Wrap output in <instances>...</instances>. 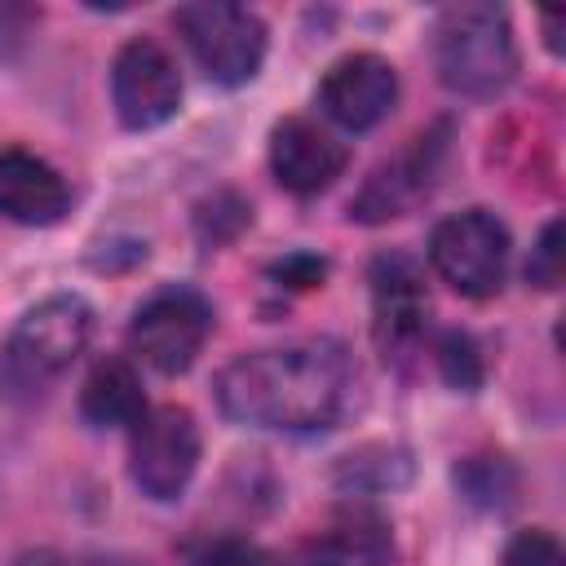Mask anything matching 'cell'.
<instances>
[{"label": "cell", "mask_w": 566, "mask_h": 566, "mask_svg": "<svg viewBox=\"0 0 566 566\" xmlns=\"http://www.w3.org/2000/svg\"><path fill=\"white\" fill-rule=\"evenodd\" d=\"M354 363L336 340H296L239 354L217 376V407L248 429H332L354 402Z\"/></svg>", "instance_id": "1"}, {"label": "cell", "mask_w": 566, "mask_h": 566, "mask_svg": "<svg viewBox=\"0 0 566 566\" xmlns=\"http://www.w3.org/2000/svg\"><path fill=\"white\" fill-rule=\"evenodd\" d=\"M93 340V305L75 292L44 296L31 305L4 340L0 389L9 398H40Z\"/></svg>", "instance_id": "2"}, {"label": "cell", "mask_w": 566, "mask_h": 566, "mask_svg": "<svg viewBox=\"0 0 566 566\" xmlns=\"http://www.w3.org/2000/svg\"><path fill=\"white\" fill-rule=\"evenodd\" d=\"M433 66L451 93L495 97L517 75V44L504 9L495 4L447 9L433 27Z\"/></svg>", "instance_id": "3"}, {"label": "cell", "mask_w": 566, "mask_h": 566, "mask_svg": "<svg viewBox=\"0 0 566 566\" xmlns=\"http://www.w3.org/2000/svg\"><path fill=\"white\" fill-rule=\"evenodd\" d=\"M172 27L190 49L195 66L221 88L248 84L265 62V22L243 4L230 0L181 4L172 13Z\"/></svg>", "instance_id": "4"}, {"label": "cell", "mask_w": 566, "mask_h": 566, "mask_svg": "<svg viewBox=\"0 0 566 566\" xmlns=\"http://www.w3.org/2000/svg\"><path fill=\"white\" fill-rule=\"evenodd\" d=\"M429 261L442 283H451L469 301H486L509 279V230L495 212L469 208L433 226Z\"/></svg>", "instance_id": "5"}, {"label": "cell", "mask_w": 566, "mask_h": 566, "mask_svg": "<svg viewBox=\"0 0 566 566\" xmlns=\"http://www.w3.org/2000/svg\"><path fill=\"white\" fill-rule=\"evenodd\" d=\"M208 336H212V305L195 287H177V283L150 292L128 323V349L159 376L190 371Z\"/></svg>", "instance_id": "6"}, {"label": "cell", "mask_w": 566, "mask_h": 566, "mask_svg": "<svg viewBox=\"0 0 566 566\" xmlns=\"http://www.w3.org/2000/svg\"><path fill=\"white\" fill-rule=\"evenodd\" d=\"M199 469V424L186 407H146L128 433V478L146 500H177Z\"/></svg>", "instance_id": "7"}, {"label": "cell", "mask_w": 566, "mask_h": 566, "mask_svg": "<svg viewBox=\"0 0 566 566\" xmlns=\"http://www.w3.org/2000/svg\"><path fill=\"white\" fill-rule=\"evenodd\" d=\"M111 102H115L119 124L133 133L168 124L181 106V75H177L172 53L146 35L119 44L111 62Z\"/></svg>", "instance_id": "8"}, {"label": "cell", "mask_w": 566, "mask_h": 566, "mask_svg": "<svg viewBox=\"0 0 566 566\" xmlns=\"http://www.w3.org/2000/svg\"><path fill=\"white\" fill-rule=\"evenodd\" d=\"M367 283H371V336L385 358L389 354L398 358L424 336V323H429L424 270L407 252H380L371 261Z\"/></svg>", "instance_id": "9"}, {"label": "cell", "mask_w": 566, "mask_h": 566, "mask_svg": "<svg viewBox=\"0 0 566 566\" xmlns=\"http://www.w3.org/2000/svg\"><path fill=\"white\" fill-rule=\"evenodd\" d=\"M398 102V75L380 53H345L327 66L318 84V106L332 124L349 133H367L380 119H389Z\"/></svg>", "instance_id": "10"}, {"label": "cell", "mask_w": 566, "mask_h": 566, "mask_svg": "<svg viewBox=\"0 0 566 566\" xmlns=\"http://www.w3.org/2000/svg\"><path fill=\"white\" fill-rule=\"evenodd\" d=\"M442 128L438 133H420L411 137V146L394 159H385L367 181L363 190L354 195L349 203V217L354 221H389V217H402L411 212L429 190H433V177L442 168Z\"/></svg>", "instance_id": "11"}, {"label": "cell", "mask_w": 566, "mask_h": 566, "mask_svg": "<svg viewBox=\"0 0 566 566\" xmlns=\"http://www.w3.org/2000/svg\"><path fill=\"white\" fill-rule=\"evenodd\" d=\"M345 146L314 119H279L270 133V172L292 195H318L345 172Z\"/></svg>", "instance_id": "12"}, {"label": "cell", "mask_w": 566, "mask_h": 566, "mask_svg": "<svg viewBox=\"0 0 566 566\" xmlns=\"http://www.w3.org/2000/svg\"><path fill=\"white\" fill-rule=\"evenodd\" d=\"M0 212L18 226H57L71 212V186L31 150H0Z\"/></svg>", "instance_id": "13"}, {"label": "cell", "mask_w": 566, "mask_h": 566, "mask_svg": "<svg viewBox=\"0 0 566 566\" xmlns=\"http://www.w3.org/2000/svg\"><path fill=\"white\" fill-rule=\"evenodd\" d=\"M301 566H394V535L380 513H340L305 539Z\"/></svg>", "instance_id": "14"}, {"label": "cell", "mask_w": 566, "mask_h": 566, "mask_svg": "<svg viewBox=\"0 0 566 566\" xmlns=\"http://www.w3.org/2000/svg\"><path fill=\"white\" fill-rule=\"evenodd\" d=\"M80 416L93 429H133L146 416V394L142 376L133 371L128 358H102L80 385Z\"/></svg>", "instance_id": "15"}, {"label": "cell", "mask_w": 566, "mask_h": 566, "mask_svg": "<svg viewBox=\"0 0 566 566\" xmlns=\"http://www.w3.org/2000/svg\"><path fill=\"white\" fill-rule=\"evenodd\" d=\"M407 473H411V464H407L402 451H394V447H363V451L345 455L336 478L349 491H385V486L407 482Z\"/></svg>", "instance_id": "16"}, {"label": "cell", "mask_w": 566, "mask_h": 566, "mask_svg": "<svg viewBox=\"0 0 566 566\" xmlns=\"http://www.w3.org/2000/svg\"><path fill=\"white\" fill-rule=\"evenodd\" d=\"M455 482L464 486V495L473 504H491V509H504L513 500V469L500 460V455H469L460 469H455Z\"/></svg>", "instance_id": "17"}, {"label": "cell", "mask_w": 566, "mask_h": 566, "mask_svg": "<svg viewBox=\"0 0 566 566\" xmlns=\"http://www.w3.org/2000/svg\"><path fill=\"white\" fill-rule=\"evenodd\" d=\"M438 371H442V380L451 389H464V394H473L482 385V354H478L469 332H442V340H438Z\"/></svg>", "instance_id": "18"}, {"label": "cell", "mask_w": 566, "mask_h": 566, "mask_svg": "<svg viewBox=\"0 0 566 566\" xmlns=\"http://www.w3.org/2000/svg\"><path fill=\"white\" fill-rule=\"evenodd\" d=\"M504 566H566V553L557 544V535L531 526V531H517L504 548Z\"/></svg>", "instance_id": "19"}, {"label": "cell", "mask_w": 566, "mask_h": 566, "mask_svg": "<svg viewBox=\"0 0 566 566\" xmlns=\"http://www.w3.org/2000/svg\"><path fill=\"white\" fill-rule=\"evenodd\" d=\"M526 279L535 287H557L562 283V221H548L539 230V243L531 248V261H526Z\"/></svg>", "instance_id": "20"}, {"label": "cell", "mask_w": 566, "mask_h": 566, "mask_svg": "<svg viewBox=\"0 0 566 566\" xmlns=\"http://www.w3.org/2000/svg\"><path fill=\"white\" fill-rule=\"evenodd\" d=\"M270 274H274L279 283H287V287H314V283H323L327 261H323V256H310V252H292V256H283L279 265H270Z\"/></svg>", "instance_id": "21"}, {"label": "cell", "mask_w": 566, "mask_h": 566, "mask_svg": "<svg viewBox=\"0 0 566 566\" xmlns=\"http://www.w3.org/2000/svg\"><path fill=\"white\" fill-rule=\"evenodd\" d=\"M208 566H287V562H279L274 553H265L256 544H221L208 557Z\"/></svg>", "instance_id": "22"}, {"label": "cell", "mask_w": 566, "mask_h": 566, "mask_svg": "<svg viewBox=\"0 0 566 566\" xmlns=\"http://www.w3.org/2000/svg\"><path fill=\"white\" fill-rule=\"evenodd\" d=\"M18 566H102V562H88V557H66V553H27Z\"/></svg>", "instance_id": "23"}]
</instances>
